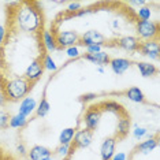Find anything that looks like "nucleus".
Wrapping results in <instances>:
<instances>
[{
	"label": "nucleus",
	"mask_w": 160,
	"mask_h": 160,
	"mask_svg": "<svg viewBox=\"0 0 160 160\" xmlns=\"http://www.w3.org/2000/svg\"><path fill=\"white\" fill-rule=\"evenodd\" d=\"M144 21L127 2L74 3L53 15L47 37L56 51L86 48V52H101L105 48L140 53L147 42L141 34Z\"/></svg>",
	"instance_id": "obj_2"
},
{
	"label": "nucleus",
	"mask_w": 160,
	"mask_h": 160,
	"mask_svg": "<svg viewBox=\"0 0 160 160\" xmlns=\"http://www.w3.org/2000/svg\"><path fill=\"white\" fill-rule=\"evenodd\" d=\"M111 66H112V70L115 71V74L121 75L123 74L127 68H129L132 64H136L137 62H132V60H127V59H123V58H118V59H111Z\"/></svg>",
	"instance_id": "obj_7"
},
{
	"label": "nucleus",
	"mask_w": 160,
	"mask_h": 160,
	"mask_svg": "<svg viewBox=\"0 0 160 160\" xmlns=\"http://www.w3.org/2000/svg\"><path fill=\"white\" fill-rule=\"evenodd\" d=\"M11 114L4 110H0V129H7L11 123Z\"/></svg>",
	"instance_id": "obj_9"
},
{
	"label": "nucleus",
	"mask_w": 160,
	"mask_h": 160,
	"mask_svg": "<svg viewBox=\"0 0 160 160\" xmlns=\"http://www.w3.org/2000/svg\"><path fill=\"white\" fill-rule=\"evenodd\" d=\"M47 14L37 0H17L4 6L0 41V100H26L48 67Z\"/></svg>",
	"instance_id": "obj_1"
},
{
	"label": "nucleus",
	"mask_w": 160,
	"mask_h": 160,
	"mask_svg": "<svg viewBox=\"0 0 160 160\" xmlns=\"http://www.w3.org/2000/svg\"><path fill=\"white\" fill-rule=\"evenodd\" d=\"M108 94H114V96H126L129 100L132 101H136V103H141V104H151V101L147 100V97L144 96V93L140 90V88H137V86H133V88L130 89H126L123 90V92H111Z\"/></svg>",
	"instance_id": "obj_4"
},
{
	"label": "nucleus",
	"mask_w": 160,
	"mask_h": 160,
	"mask_svg": "<svg viewBox=\"0 0 160 160\" xmlns=\"http://www.w3.org/2000/svg\"><path fill=\"white\" fill-rule=\"evenodd\" d=\"M72 136H74V129H64L63 132H62L60 134V138H59V141H60V144L62 145H68V142L71 141V138Z\"/></svg>",
	"instance_id": "obj_10"
},
{
	"label": "nucleus",
	"mask_w": 160,
	"mask_h": 160,
	"mask_svg": "<svg viewBox=\"0 0 160 160\" xmlns=\"http://www.w3.org/2000/svg\"><path fill=\"white\" fill-rule=\"evenodd\" d=\"M137 67L140 72L142 74V77H153V75H158L159 74V68L155 66V64H151V63H144V62H137Z\"/></svg>",
	"instance_id": "obj_8"
},
{
	"label": "nucleus",
	"mask_w": 160,
	"mask_h": 160,
	"mask_svg": "<svg viewBox=\"0 0 160 160\" xmlns=\"http://www.w3.org/2000/svg\"><path fill=\"white\" fill-rule=\"evenodd\" d=\"M29 159L30 160H52V152L45 147L36 145L29 152Z\"/></svg>",
	"instance_id": "obj_6"
},
{
	"label": "nucleus",
	"mask_w": 160,
	"mask_h": 160,
	"mask_svg": "<svg viewBox=\"0 0 160 160\" xmlns=\"http://www.w3.org/2000/svg\"><path fill=\"white\" fill-rule=\"evenodd\" d=\"M132 114L121 101L96 94L85 100L62 160H112L132 132Z\"/></svg>",
	"instance_id": "obj_3"
},
{
	"label": "nucleus",
	"mask_w": 160,
	"mask_h": 160,
	"mask_svg": "<svg viewBox=\"0 0 160 160\" xmlns=\"http://www.w3.org/2000/svg\"><path fill=\"white\" fill-rule=\"evenodd\" d=\"M0 160H17L14 156L0 145Z\"/></svg>",
	"instance_id": "obj_11"
},
{
	"label": "nucleus",
	"mask_w": 160,
	"mask_h": 160,
	"mask_svg": "<svg viewBox=\"0 0 160 160\" xmlns=\"http://www.w3.org/2000/svg\"><path fill=\"white\" fill-rule=\"evenodd\" d=\"M78 58H81V59H86V60H89V62H92V63L94 64H107V63H110L111 62V58L108 53H105V52H83L81 56H78Z\"/></svg>",
	"instance_id": "obj_5"
}]
</instances>
